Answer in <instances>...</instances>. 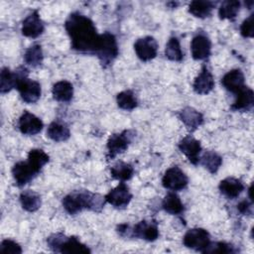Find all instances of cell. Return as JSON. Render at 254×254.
Segmentation results:
<instances>
[{"instance_id":"cell-1","label":"cell","mask_w":254,"mask_h":254,"mask_svg":"<svg viewBox=\"0 0 254 254\" xmlns=\"http://www.w3.org/2000/svg\"><path fill=\"white\" fill-rule=\"evenodd\" d=\"M64 28L70 38L72 50L95 55L100 34L97 33L94 23L88 17L78 12L71 13L64 22Z\"/></svg>"},{"instance_id":"cell-2","label":"cell","mask_w":254,"mask_h":254,"mask_svg":"<svg viewBox=\"0 0 254 254\" xmlns=\"http://www.w3.org/2000/svg\"><path fill=\"white\" fill-rule=\"evenodd\" d=\"M105 197L89 190H73L63 198V206L69 214H76L83 209L99 212L105 203Z\"/></svg>"},{"instance_id":"cell-3","label":"cell","mask_w":254,"mask_h":254,"mask_svg":"<svg viewBox=\"0 0 254 254\" xmlns=\"http://www.w3.org/2000/svg\"><path fill=\"white\" fill-rule=\"evenodd\" d=\"M16 74V88L19 91L21 98L26 103H35L39 100L42 88L41 84L28 77V69L20 66L15 70Z\"/></svg>"},{"instance_id":"cell-4","label":"cell","mask_w":254,"mask_h":254,"mask_svg":"<svg viewBox=\"0 0 254 254\" xmlns=\"http://www.w3.org/2000/svg\"><path fill=\"white\" fill-rule=\"evenodd\" d=\"M48 246L58 253H90V249L74 236H65L63 233H54L47 239Z\"/></svg>"},{"instance_id":"cell-5","label":"cell","mask_w":254,"mask_h":254,"mask_svg":"<svg viewBox=\"0 0 254 254\" xmlns=\"http://www.w3.org/2000/svg\"><path fill=\"white\" fill-rule=\"evenodd\" d=\"M118 53L119 50L115 36L109 32L100 34V41L95 56L99 59L102 66H109L117 58Z\"/></svg>"},{"instance_id":"cell-6","label":"cell","mask_w":254,"mask_h":254,"mask_svg":"<svg viewBox=\"0 0 254 254\" xmlns=\"http://www.w3.org/2000/svg\"><path fill=\"white\" fill-rule=\"evenodd\" d=\"M135 136L134 131L124 130L120 133L112 134L107 140V154L106 157L108 160L114 159L118 154L123 153L127 150L129 144L132 142Z\"/></svg>"},{"instance_id":"cell-7","label":"cell","mask_w":254,"mask_h":254,"mask_svg":"<svg viewBox=\"0 0 254 254\" xmlns=\"http://www.w3.org/2000/svg\"><path fill=\"white\" fill-rule=\"evenodd\" d=\"M183 243L186 247L202 253L210 243V235L203 228H191L184 235Z\"/></svg>"},{"instance_id":"cell-8","label":"cell","mask_w":254,"mask_h":254,"mask_svg":"<svg viewBox=\"0 0 254 254\" xmlns=\"http://www.w3.org/2000/svg\"><path fill=\"white\" fill-rule=\"evenodd\" d=\"M189 183L187 175L178 167L174 166L169 168L162 179V185L165 189L173 191L184 190Z\"/></svg>"},{"instance_id":"cell-9","label":"cell","mask_w":254,"mask_h":254,"mask_svg":"<svg viewBox=\"0 0 254 254\" xmlns=\"http://www.w3.org/2000/svg\"><path fill=\"white\" fill-rule=\"evenodd\" d=\"M104 197L106 202L111 204L113 207L121 209L129 204L132 199V193L130 192L128 186L124 182H121Z\"/></svg>"},{"instance_id":"cell-10","label":"cell","mask_w":254,"mask_h":254,"mask_svg":"<svg viewBox=\"0 0 254 254\" xmlns=\"http://www.w3.org/2000/svg\"><path fill=\"white\" fill-rule=\"evenodd\" d=\"M134 50L137 57L142 62H149L157 56L158 43L155 38L151 36L139 38L134 43Z\"/></svg>"},{"instance_id":"cell-11","label":"cell","mask_w":254,"mask_h":254,"mask_svg":"<svg viewBox=\"0 0 254 254\" xmlns=\"http://www.w3.org/2000/svg\"><path fill=\"white\" fill-rule=\"evenodd\" d=\"M12 176L18 187L30 183L40 172L37 171L28 161H20L12 168Z\"/></svg>"},{"instance_id":"cell-12","label":"cell","mask_w":254,"mask_h":254,"mask_svg":"<svg viewBox=\"0 0 254 254\" xmlns=\"http://www.w3.org/2000/svg\"><path fill=\"white\" fill-rule=\"evenodd\" d=\"M130 237L144 239L146 241H155L159 237L158 224L154 220H142L131 227Z\"/></svg>"},{"instance_id":"cell-13","label":"cell","mask_w":254,"mask_h":254,"mask_svg":"<svg viewBox=\"0 0 254 254\" xmlns=\"http://www.w3.org/2000/svg\"><path fill=\"white\" fill-rule=\"evenodd\" d=\"M45 30L44 22L42 21L38 10L31 12L23 21L21 32L23 36L28 38H38L43 34Z\"/></svg>"},{"instance_id":"cell-14","label":"cell","mask_w":254,"mask_h":254,"mask_svg":"<svg viewBox=\"0 0 254 254\" xmlns=\"http://www.w3.org/2000/svg\"><path fill=\"white\" fill-rule=\"evenodd\" d=\"M190 52L195 61L207 59L211 52V42L209 38L203 33L196 34L190 42Z\"/></svg>"},{"instance_id":"cell-15","label":"cell","mask_w":254,"mask_h":254,"mask_svg":"<svg viewBox=\"0 0 254 254\" xmlns=\"http://www.w3.org/2000/svg\"><path fill=\"white\" fill-rule=\"evenodd\" d=\"M179 149L191 164L196 165L197 163H199L201 145L199 141H197L195 138L190 135L184 137L179 142Z\"/></svg>"},{"instance_id":"cell-16","label":"cell","mask_w":254,"mask_h":254,"mask_svg":"<svg viewBox=\"0 0 254 254\" xmlns=\"http://www.w3.org/2000/svg\"><path fill=\"white\" fill-rule=\"evenodd\" d=\"M18 127L24 135H36L42 131L44 123L35 114L25 110L19 118Z\"/></svg>"},{"instance_id":"cell-17","label":"cell","mask_w":254,"mask_h":254,"mask_svg":"<svg viewBox=\"0 0 254 254\" xmlns=\"http://www.w3.org/2000/svg\"><path fill=\"white\" fill-rule=\"evenodd\" d=\"M214 87V79L212 73L209 71L206 65L201 67L198 75L194 78L192 83V88L197 94H207Z\"/></svg>"},{"instance_id":"cell-18","label":"cell","mask_w":254,"mask_h":254,"mask_svg":"<svg viewBox=\"0 0 254 254\" xmlns=\"http://www.w3.org/2000/svg\"><path fill=\"white\" fill-rule=\"evenodd\" d=\"M221 83L226 90L235 94L245 86L244 73L239 68L231 69L224 74L221 79Z\"/></svg>"},{"instance_id":"cell-19","label":"cell","mask_w":254,"mask_h":254,"mask_svg":"<svg viewBox=\"0 0 254 254\" xmlns=\"http://www.w3.org/2000/svg\"><path fill=\"white\" fill-rule=\"evenodd\" d=\"M254 105V92L251 88L244 86L235 93V100L231 105L234 111H249Z\"/></svg>"},{"instance_id":"cell-20","label":"cell","mask_w":254,"mask_h":254,"mask_svg":"<svg viewBox=\"0 0 254 254\" xmlns=\"http://www.w3.org/2000/svg\"><path fill=\"white\" fill-rule=\"evenodd\" d=\"M179 118L188 130L194 131L203 123L202 114L192 107H185L179 112Z\"/></svg>"},{"instance_id":"cell-21","label":"cell","mask_w":254,"mask_h":254,"mask_svg":"<svg viewBox=\"0 0 254 254\" xmlns=\"http://www.w3.org/2000/svg\"><path fill=\"white\" fill-rule=\"evenodd\" d=\"M218 189L223 195L233 199L244 190V185L240 180L233 177H228L220 181Z\"/></svg>"},{"instance_id":"cell-22","label":"cell","mask_w":254,"mask_h":254,"mask_svg":"<svg viewBox=\"0 0 254 254\" xmlns=\"http://www.w3.org/2000/svg\"><path fill=\"white\" fill-rule=\"evenodd\" d=\"M52 93L57 101L69 102L73 96V86L67 80H60L54 84Z\"/></svg>"},{"instance_id":"cell-23","label":"cell","mask_w":254,"mask_h":254,"mask_svg":"<svg viewBox=\"0 0 254 254\" xmlns=\"http://www.w3.org/2000/svg\"><path fill=\"white\" fill-rule=\"evenodd\" d=\"M48 137L55 142L66 141L70 136L69 128L61 121H53L47 130Z\"/></svg>"},{"instance_id":"cell-24","label":"cell","mask_w":254,"mask_h":254,"mask_svg":"<svg viewBox=\"0 0 254 254\" xmlns=\"http://www.w3.org/2000/svg\"><path fill=\"white\" fill-rule=\"evenodd\" d=\"M20 202L25 210L29 212H35L41 207L42 199L41 195L38 192L28 190L21 192Z\"/></svg>"},{"instance_id":"cell-25","label":"cell","mask_w":254,"mask_h":254,"mask_svg":"<svg viewBox=\"0 0 254 254\" xmlns=\"http://www.w3.org/2000/svg\"><path fill=\"white\" fill-rule=\"evenodd\" d=\"M215 3L211 1H201L194 0L189 5V12L196 18H206L211 14Z\"/></svg>"},{"instance_id":"cell-26","label":"cell","mask_w":254,"mask_h":254,"mask_svg":"<svg viewBox=\"0 0 254 254\" xmlns=\"http://www.w3.org/2000/svg\"><path fill=\"white\" fill-rule=\"evenodd\" d=\"M163 209L170 214H181L184 212V204L176 192H169L162 201Z\"/></svg>"},{"instance_id":"cell-27","label":"cell","mask_w":254,"mask_h":254,"mask_svg":"<svg viewBox=\"0 0 254 254\" xmlns=\"http://www.w3.org/2000/svg\"><path fill=\"white\" fill-rule=\"evenodd\" d=\"M199 163L211 174H215L222 164V158L214 151H206L199 157Z\"/></svg>"},{"instance_id":"cell-28","label":"cell","mask_w":254,"mask_h":254,"mask_svg":"<svg viewBox=\"0 0 254 254\" xmlns=\"http://www.w3.org/2000/svg\"><path fill=\"white\" fill-rule=\"evenodd\" d=\"M110 174L113 179L120 182H125L133 177L134 169L133 167L125 162H117L111 169Z\"/></svg>"},{"instance_id":"cell-29","label":"cell","mask_w":254,"mask_h":254,"mask_svg":"<svg viewBox=\"0 0 254 254\" xmlns=\"http://www.w3.org/2000/svg\"><path fill=\"white\" fill-rule=\"evenodd\" d=\"M240 2L237 0L223 1L218 8V16L222 20H233L240 9Z\"/></svg>"},{"instance_id":"cell-30","label":"cell","mask_w":254,"mask_h":254,"mask_svg":"<svg viewBox=\"0 0 254 254\" xmlns=\"http://www.w3.org/2000/svg\"><path fill=\"white\" fill-rule=\"evenodd\" d=\"M43 51H42V47L39 44H34L32 46H30L25 54H24V61L28 65H31L32 67H37L39 65H41V64L43 63Z\"/></svg>"},{"instance_id":"cell-31","label":"cell","mask_w":254,"mask_h":254,"mask_svg":"<svg viewBox=\"0 0 254 254\" xmlns=\"http://www.w3.org/2000/svg\"><path fill=\"white\" fill-rule=\"evenodd\" d=\"M165 55L170 61L181 62L184 59V53L182 51L180 41L177 37H171L166 44Z\"/></svg>"},{"instance_id":"cell-32","label":"cell","mask_w":254,"mask_h":254,"mask_svg":"<svg viewBox=\"0 0 254 254\" xmlns=\"http://www.w3.org/2000/svg\"><path fill=\"white\" fill-rule=\"evenodd\" d=\"M116 102L119 108L123 110H133L137 107L138 101L132 90H123L116 96Z\"/></svg>"},{"instance_id":"cell-33","label":"cell","mask_w":254,"mask_h":254,"mask_svg":"<svg viewBox=\"0 0 254 254\" xmlns=\"http://www.w3.org/2000/svg\"><path fill=\"white\" fill-rule=\"evenodd\" d=\"M49 160H50L49 155L41 149H32L28 153L27 161L39 172L49 162Z\"/></svg>"},{"instance_id":"cell-34","label":"cell","mask_w":254,"mask_h":254,"mask_svg":"<svg viewBox=\"0 0 254 254\" xmlns=\"http://www.w3.org/2000/svg\"><path fill=\"white\" fill-rule=\"evenodd\" d=\"M16 74L15 71H11L8 67H3L0 74V91L1 93H7L14 87H16Z\"/></svg>"},{"instance_id":"cell-35","label":"cell","mask_w":254,"mask_h":254,"mask_svg":"<svg viewBox=\"0 0 254 254\" xmlns=\"http://www.w3.org/2000/svg\"><path fill=\"white\" fill-rule=\"evenodd\" d=\"M236 249L229 243L211 242L207 245L202 253H234Z\"/></svg>"},{"instance_id":"cell-36","label":"cell","mask_w":254,"mask_h":254,"mask_svg":"<svg viewBox=\"0 0 254 254\" xmlns=\"http://www.w3.org/2000/svg\"><path fill=\"white\" fill-rule=\"evenodd\" d=\"M0 251L2 253L20 254L22 253V248L16 241L12 239H4L0 244Z\"/></svg>"},{"instance_id":"cell-37","label":"cell","mask_w":254,"mask_h":254,"mask_svg":"<svg viewBox=\"0 0 254 254\" xmlns=\"http://www.w3.org/2000/svg\"><path fill=\"white\" fill-rule=\"evenodd\" d=\"M240 34L244 38H253L254 36V14L246 18L240 26Z\"/></svg>"},{"instance_id":"cell-38","label":"cell","mask_w":254,"mask_h":254,"mask_svg":"<svg viewBox=\"0 0 254 254\" xmlns=\"http://www.w3.org/2000/svg\"><path fill=\"white\" fill-rule=\"evenodd\" d=\"M252 201H248L246 199L240 201L237 204V209L239 212H241L242 214H250L251 213V209H252Z\"/></svg>"}]
</instances>
